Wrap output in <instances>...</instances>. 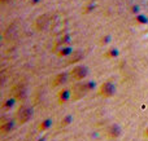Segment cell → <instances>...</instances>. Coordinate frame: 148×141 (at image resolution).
I'll list each match as a JSON object with an SVG mask.
<instances>
[{
  "mask_svg": "<svg viewBox=\"0 0 148 141\" xmlns=\"http://www.w3.org/2000/svg\"><path fill=\"white\" fill-rule=\"evenodd\" d=\"M92 85H94V83H92V82H86V83H81V84L74 85L73 89H72L73 97L75 98V100L83 97V96L86 95V93L92 88Z\"/></svg>",
  "mask_w": 148,
  "mask_h": 141,
  "instance_id": "obj_1",
  "label": "cell"
},
{
  "mask_svg": "<svg viewBox=\"0 0 148 141\" xmlns=\"http://www.w3.org/2000/svg\"><path fill=\"white\" fill-rule=\"evenodd\" d=\"M31 115H33V110L29 106H21L17 110V113H16V121L21 124L26 123L31 118Z\"/></svg>",
  "mask_w": 148,
  "mask_h": 141,
  "instance_id": "obj_2",
  "label": "cell"
},
{
  "mask_svg": "<svg viewBox=\"0 0 148 141\" xmlns=\"http://www.w3.org/2000/svg\"><path fill=\"white\" fill-rule=\"evenodd\" d=\"M114 92H116V87L112 83H104V84H101L99 88V93L103 97H110Z\"/></svg>",
  "mask_w": 148,
  "mask_h": 141,
  "instance_id": "obj_3",
  "label": "cell"
},
{
  "mask_svg": "<svg viewBox=\"0 0 148 141\" xmlns=\"http://www.w3.org/2000/svg\"><path fill=\"white\" fill-rule=\"evenodd\" d=\"M87 73H88V70H87L84 66H75L72 71H70V77L75 80H81L86 77Z\"/></svg>",
  "mask_w": 148,
  "mask_h": 141,
  "instance_id": "obj_4",
  "label": "cell"
},
{
  "mask_svg": "<svg viewBox=\"0 0 148 141\" xmlns=\"http://www.w3.org/2000/svg\"><path fill=\"white\" fill-rule=\"evenodd\" d=\"M57 96H59V102L60 104L66 102V101L70 100V97H73L72 91H70V89H62V91H60Z\"/></svg>",
  "mask_w": 148,
  "mask_h": 141,
  "instance_id": "obj_5",
  "label": "cell"
},
{
  "mask_svg": "<svg viewBox=\"0 0 148 141\" xmlns=\"http://www.w3.org/2000/svg\"><path fill=\"white\" fill-rule=\"evenodd\" d=\"M66 78H68V74H65V73H61V74L56 75V77H55V79L52 80V85H55V87L62 85V83H65Z\"/></svg>",
  "mask_w": 148,
  "mask_h": 141,
  "instance_id": "obj_6",
  "label": "cell"
},
{
  "mask_svg": "<svg viewBox=\"0 0 148 141\" xmlns=\"http://www.w3.org/2000/svg\"><path fill=\"white\" fill-rule=\"evenodd\" d=\"M120 135H121V129L118 126H110L109 128H108V136H109L110 139H117Z\"/></svg>",
  "mask_w": 148,
  "mask_h": 141,
  "instance_id": "obj_7",
  "label": "cell"
},
{
  "mask_svg": "<svg viewBox=\"0 0 148 141\" xmlns=\"http://www.w3.org/2000/svg\"><path fill=\"white\" fill-rule=\"evenodd\" d=\"M26 97V88L25 87H17L14 89V98L16 100H23Z\"/></svg>",
  "mask_w": 148,
  "mask_h": 141,
  "instance_id": "obj_8",
  "label": "cell"
},
{
  "mask_svg": "<svg viewBox=\"0 0 148 141\" xmlns=\"http://www.w3.org/2000/svg\"><path fill=\"white\" fill-rule=\"evenodd\" d=\"M13 127H14L13 122H10V121H8V122H3L1 126H0V131H1V134H7V132L12 131Z\"/></svg>",
  "mask_w": 148,
  "mask_h": 141,
  "instance_id": "obj_9",
  "label": "cell"
},
{
  "mask_svg": "<svg viewBox=\"0 0 148 141\" xmlns=\"http://www.w3.org/2000/svg\"><path fill=\"white\" fill-rule=\"evenodd\" d=\"M16 100V98H14ZM14 100H10V98H8V100H5L4 102H3V109H5V110H8V109H10L13 105H14Z\"/></svg>",
  "mask_w": 148,
  "mask_h": 141,
  "instance_id": "obj_10",
  "label": "cell"
},
{
  "mask_svg": "<svg viewBox=\"0 0 148 141\" xmlns=\"http://www.w3.org/2000/svg\"><path fill=\"white\" fill-rule=\"evenodd\" d=\"M51 127V121L49 119H46L44 122H42L40 126H39V129H48Z\"/></svg>",
  "mask_w": 148,
  "mask_h": 141,
  "instance_id": "obj_11",
  "label": "cell"
},
{
  "mask_svg": "<svg viewBox=\"0 0 148 141\" xmlns=\"http://www.w3.org/2000/svg\"><path fill=\"white\" fill-rule=\"evenodd\" d=\"M144 136H147V137H148V128L146 129V132H144Z\"/></svg>",
  "mask_w": 148,
  "mask_h": 141,
  "instance_id": "obj_12",
  "label": "cell"
}]
</instances>
